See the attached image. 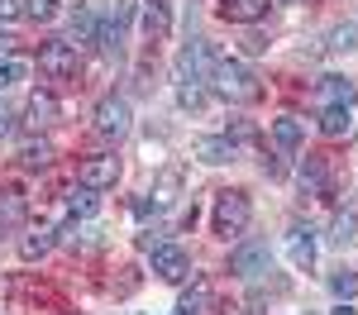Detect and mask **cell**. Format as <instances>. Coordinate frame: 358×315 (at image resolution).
Here are the masks:
<instances>
[{"instance_id": "cell-1", "label": "cell", "mask_w": 358, "mask_h": 315, "mask_svg": "<svg viewBox=\"0 0 358 315\" xmlns=\"http://www.w3.org/2000/svg\"><path fill=\"white\" fill-rule=\"evenodd\" d=\"M210 86H215V96L229 101V105H253V101H263L258 72H253L248 62H239V57H220L215 72H210Z\"/></svg>"}, {"instance_id": "cell-2", "label": "cell", "mask_w": 358, "mask_h": 315, "mask_svg": "<svg viewBox=\"0 0 358 315\" xmlns=\"http://www.w3.org/2000/svg\"><path fill=\"white\" fill-rule=\"evenodd\" d=\"M248 220H253V200H248V191H220L215 196V210H210V229L220 234V239H239L248 229Z\"/></svg>"}, {"instance_id": "cell-3", "label": "cell", "mask_w": 358, "mask_h": 315, "mask_svg": "<svg viewBox=\"0 0 358 315\" xmlns=\"http://www.w3.org/2000/svg\"><path fill=\"white\" fill-rule=\"evenodd\" d=\"M215 62H220V53H215L206 38H192V43L177 53V86H201V82H210Z\"/></svg>"}, {"instance_id": "cell-4", "label": "cell", "mask_w": 358, "mask_h": 315, "mask_svg": "<svg viewBox=\"0 0 358 315\" xmlns=\"http://www.w3.org/2000/svg\"><path fill=\"white\" fill-rule=\"evenodd\" d=\"M138 0H115V10L101 20V34H96V43H101V53L106 57H120L124 53V34H129V20H134Z\"/></svg>"}, {"instance_id": "cell-5", "label": "cell", "mask_w": 358, "mask_h": 315, "mask_svg": "<svg viewBox=\"0 0 358 315\" xmlns=\"http://www.w3.org/2000/svg\"><path fill=\"white\" fill-rule=\"evenodd\" d=\"M229 272H234V277H244V282L263 277V272H273V249H268L263 239H248V244H239V249L229 254Z\"/></svg>"}, {"instance_id": "cell-6", "label": "cell", "mask_w": 358, "mask_h": 315, "mask_svg": "<svg viewBox=\"0 0 358 315\" xmlns=\"http://www.w3.org/2000/svg\"><path fill=\"white\" fill-rule=\"evenodd\" d=\"M77 182L91 186V191H110L115 182H120V158H115V153H91V158H82Z\"/></svg>"}, {"instance_id": "cell-7", "label": "cell", "mask_w": 358, "mask_h": 315, "mask_svg": "<svg viewBox=\"0 0 358 315\" xmlns=\"http://www.w3.org/2000/svg\"><path fill=\"white\" fill-rule=\"evenodd\" d=\"M38 72H48V77H77V48L67 43V38H53V43H43L38 48Z\"/></svg>"}, {"instance_id": "cell-8", "label": "cell", "mask_w": 358, "mask_h": 315, "mask_svg": "<svg viewBox=\"0 0 358 315\" xmlns=\"http://www.w3.org/2000/svg\"><path fill=\"white\" fill-rule=\"evenodd\" d=\"M91 119H96V134L120 139V134H129V101H124V96H106Z\"/></svg>"}, {"instance_id": "cell-9", "label": "cell", "mask_w": 358, "mask_h": 315, "mask_svg": "<svg viewBox=\"0 0 358 315\" xmlns=\"http://www.w3.org/2000/svg\"><path fill=\"white\" fill-rule=\"evenodd\" d=\"M148 254H153V272H158L163 282H182V277H192V258L182 254L177 244H153Z\"/></svg>"}, {"instance_id": "cell-10", "label": "cell", "mask_w": 358, "mask_h": 315, "mask_svg": "<svg viewBox=\"0 0 358 315\" xmlns=\"http://www.w3.org/2000/svg\"><path fill=\"white\" fill-rule=\"evenodd\" d=\"M315 101H320V110H330V105H344V110H354L358 86L349 82V77L330 72V77H320V86H315Z\"/></svg>"}, {"instance_id": "cell-11", "label": "cell", "mask_w": 358, "mask_h": 315, "mask_svg": "<svg viewBox=\"0 0 358 315\" xmlns=\"http://www.w3.org/2000/svg\"><path fill=\"white\" fill-rule=\"evenodd\" d=\"M268 10H273V0H215V15L229 24H258V20H268Z\"/></svg>"}, {"instance_id": "cell-12", "label": "cell", "mask_w": 358, "mask_h": 315, "mask_svg": "<svg viewBox=\"0 0 358 315\" xmlns=\"http://www.w3.org/2000/svg\"><path fill=\"white\" fill-rule=\"evenodd\" d=\"M57 115H62V105H57L53 91H34L24 101V124L29 129H48V124H57Z\"/></svg>"}, {"instance_id": "cell-13", "label": "cell", "mask_w": 358, "mask_h": 315, "mask_svg": "<svg viewBox=\"0 0 358 315\" xmlns=\"http://www.w3.org/2000/svg\"><path fill=\"white\" fill-rule=\"evenodd\" d=\"M96 34H101V15L91 5H77L72 20H67V43L72 48H86V43H96Z\"/></svg>"}, {"instance_id": "cell-14", "label": "cell", "mask_w": 358, "mask_h": 315, "mask_svg": "<svg viewBox=\"0 0 358 315\" xmlns=\"http://www.w3.org/2000/svg\"><path fill=\"white\" fill-rule=\"evenodd\" d=\"M287 254H292V263H296V268H306V272H310V268H315V229L296 220V225L287 229Z\"/></svg>"}, {"instance_id": "cell-15", "label": "cell", "mask_w": 358, "mask_h": 315, "mask_svg": "<svg viewBox=\"0 0 358 315\" xmlns=\"http://www.w3.org/2000/svg\"><path fill=\"white\" fill-rule=\"evenodd\" d=\"M192 153L206 168H220V163H234V139L229 134H206V139L192 143Z\"/></svg>"}, {"instance_id": "cell-16", "label": "cell", "mask_w": 358, "mask_h": 315, "mask_svg": "<svg viewBox=\"0 0 358 315\" xmlns=\"http://www.w3.org/2000/svg\"><path fill=\"white\" fill-rule=\"evenodd\" d=\"M301 186H306V196H330V163H325V158H315V153H306Z\"/></svg>"}, {"instance_id": "cell-17", "label": "cell", "mask_w": 358, "mask_h": 315, "mask_svg": "<svg viewBox=\"0 0 358 315\" xmlns=\"http://www.w3.org/2000/svg\"><path fill=\"white\" fill-rule=\"evenodd\" d=\"M138 10H143V34H148V38H167V29H172V5H167V0H143Z\"/></svg>"}, {"instance_id": "cell-18", "label": "cell", "mask_w": 358, "mask_h": 315, "mask_svg": "<svg viewBox=\"0 0 358 315\" xmlns=\"http://www.w3.org/2000/svg\"><path fill=\"white\" fill-rule=\"evenodd\" d=\"M53 244H57V229L53 225H38V229H29L24 239H20V258H24V263H34V258L53 254Z\"/></svg>"}, {"instance_id": "cell-19", "label": "cell", "mask_w": 358, "mask_h": 315, "mask_svg": "<svg viewBox=\"0 0 358 315\" xmlns=\"http://www.w3.org/2000/svg\"><path fill=\"white\" fill-rule=\"evenodd\" d=\"M306 139V124L296 119V115H282V119H273V143L282 148V153H296Z\"/></svg>"}, {"instance_id": "cell-20", "label": "cell", "mask_w": 358, "mask_h": 315, "mask_svg": "<svg viewBox=\"0 0 358 315\" xmlns=\"http://www.w3.org/2000/svg\"><path fill=\"white\" fill-rule=\"evenodd\" d=\"M20 163H24L29 172L53 168V143H48V139H29L24 148H20Z\"/></svg>"}, {"instance_id": "cell-21", "label": "cell", "mask_w": 358, "mask_h": 315, "mask_svg": "<svg viewBox=\"0 0 358 315\" xmlns=\"http://www.w3.org/2000/svg\"><path fill=\"white\" fill-rule=\"evenodd\" d=\"M24 196H20V191H15V186H5V191H0V229H15L20 225V220H24Z\"/></svg>"}, {"instance_id": "cell-22", "label": "cell", "mask_w": 358, "mask_h": 315, "mask_svg": "<svg viewBox=\"0 0 358 315\" xmlns=\"http://www.w3.org/2000/svg\"><path fill=\"white\" fill-rule=\"evenodd\" d=\"M349 124H354V110H344V105H330V110H320V134H330V139L349 134Z\"/></svg>"}, {"instance_id": "cell-23", "label": "cell", "mask_w": 358, "mask_h": 315, "mask_svg": "<svg viewBox=\"0 0 358 315\" xmlns=\"http://www.w3.org/2000/svg\"><path fill=\"white\" fill-rule=\"evenodd\" d=\"M67 210H72V220L96 215V191H91V186H72V191H67Z\"/></svg>"}, {"instance_id": "cell-24", "label": "cell", "mask_w": 358, "mask_h": 315, "mask_svg": "<svg viewBox=\"0 0 358 315\" xmlns=\"http://www.w3.org/2000/svg\"><path fill=\"white\" fill-rule=\"evenodd\" d=\"M177 186H182V172H177V168H167V172H163V182L153 186V210L172 205V200H177Z\"/></svg>"}, {"instance_id": "cell-25", "label": "cell", "mask_w": 358, "mask_h": 315, "mask_svg": "<svg viewBox=\"0 0 358 315\" xmlns=\"http://www.w3.org/2000/svg\"><path fill=\"white\" fill-rule=\"evenodd\" d=\"M330 291L339 296V301H354V296H358V272H354V268H339V272H330Z\"/></svg>"}, {"instance_id": "cell-26", "label": "cell", "mask_w": 358, "mask_h": 315, "mask_svg": "<svg viewBox=\"0 0 358 315\" xmlns=\"http://www.w3.org/2000/svg\"><path fill=\"white\" fill-rule=\"evenodd\" d=\"M206 306H210V291H206V282H196V291H192V296H182L172 315H206Z\"/></svg>"}, {"instance_id": "cell-27", "label": "cell", "mask_w": 358, "mask_h": 315, "mask_svg": "<svg viewBox=\"0 0 358 315\" xmlns=\"http://www.w3.org/2000/svg\"><path fill=\"white\" fill-rule=\"evenodd\" d=\"M29 77V62L24 57H0V91L5 86H15V82H24Z\"/></svg>"}, {"instance_id": "cell-28", "label": "cell", "mask_w": 358, "mask_h": 315, "mask_svg": "<svg viewBox=\"0 0 358 315\" xmlns=\"http://www.w3.org/2000/svg\"><path fill=\"white\" fill-rule=\"evenodd\" d=\"M354 234H358V220L354 215H334V225H330V244H354Z\"/></svg>"}, {"instance_id": "cell-29", "label": "cell", "mask_w": 358, "mask_h": 315, "mask_svg": "<svg viewBox=\"0 0 358 315\" xmlns=\"http://www.w3.org/2000/svg\"><path fill=\"white\" fill-rule=\"evenodd\" d=\"M57 5H62V0H24V15L34 20V24H48V20L57 15Z\"/></svg>"}, {"instance_id": "cell-30", "label": "cell", "mask_w": 358, "mask_h": 315, "mask_svg": "<svg viewBox=\"0 0 358 315\" xmlns=\"http://www.w3.org/2000/svg\"><path fill=\"white\" fill-rule=\"evenodd\" d=\"M330 48H339V53L358 48V24H339V29L330 34Z\"/></svg>"}, {"instance_id": "cell-31", "label": "cell", "mask_w": 358, "mask_h": 315, "mask_svg": "<svg viewBox=\"0 0 358 315\" xmlns=\"http://www.w3.org/2000/svg\"><path fill=\"white\" fill-rule=\"evenodd\" d=\"M15 15H24V0H0V24H10Z\"/></svg>"}, {"instance_id": "cell-32", "label": "cell", "mask_w": 358, "mask_h": 315, "mask_svg": "<svg viewBox=\"0 0 358 315\" xmlns=\"http://www.w3.org/2000/svg\"><path fill=\"white\" fill-rule=\"evenodd\" d=\"M10 134H15V115L0 105V139H10Z\"/></svg>"}, {"instance_id": "cell-33", "label": "cell", "mask_w": 358, "mask_h": 315, "mask_svg": "<svg viewBox=\"0 0 358 315\" xmlns=\"http://www.w3.org/2000/svg\"><path fill=\"white\" fill-rule=\"evenodd\" d=\"M15 43H20V38H15V34H5V29H0V57H15Z\"/></svg>"}, {"instance_id": "cell-34", "label": "cell", "mask_w": 358, "mask_h": 315, "mask_svg": "<svg viewBox=\"0 0 358 315\" xmlns=\"http://www.w3.org/2000/svg\"><path fill=\"white\" fill-rule=\"evenodd\" d=\"M263 48H268V43H263L258 34H248V38H244V53H263Z\"/></svg>"}, {"instance_id": "cell-35", "label": "cell", "mask_w": 358, "mask_h": 315, "mask_svg": "<svg viewBox=\"0 0 358 315\" xmlns=\"http://www.w3.org/2000/svg\"><path fill=\"white\" fill-rule=\"evenodd\" d=\"M334 315H354V306H349V301H344V306H339V311H334Z\"/></svg>"}, {"instance_id": "cell-36", "label": "cell", "mask_w": 358, "mask_h": 315, "mask_svg": "<svg viewBox=\"0 0 358 315\" xmlns=\"http://www.w3.org/2000/svg\"><path fill=\"white\" fill-rule=\"evenodd\" d=\"M0 315H5V311H0Z\"/></svg>"}]
</instances>
